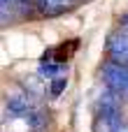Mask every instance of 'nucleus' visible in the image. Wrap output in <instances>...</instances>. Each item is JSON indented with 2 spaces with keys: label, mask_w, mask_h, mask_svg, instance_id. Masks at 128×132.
<instances>
[{
  "label": "nucleus",
  "mask_w": 128,
  "mask_h": 132,
  "mask_svg": "<svg viewBox=\"0 0 128 132\" xmlns=\"http://www.w3.org/2000/svg\"><path fill=\"white\" fill-rule=\"evenodd\" d=\"M35 5H37V9L42 14L54 16V14H61L68 7V0H35Z\"/></svg>",
  "instance_id": "3"
},
{
  "label": "nucleus",
  "mask_w": 128,
  "mask_h": 132,
  "mask_svg": "<svg viewBox=\"0 0 128 132\" xmlns=\"http://www.w3.org/2000/svg\"><path fill=\"white\" fill-rule=\"evenodd\" d=\"M121 26H124V28H128V12L121 16Z\"/></svg>",
  "instance_id": "5"
},
{
  "label": "nucleus",
  "mask_w": 128,
  "mask_h": 132,
  "mask_svg": "<svg viewBox=\"0 0 128 132\" xmlns=\"http://www.w3.org/2000/svg\"><path fill=\"white\" fill-rule=\"evenodd\" d=\"M107 53H110L112 63H119V65L128 67V28L119 26L107 37Z\"/></svg>",
  "instance_id": "2"
},
{
  "label": "nucleus",
  "mask_w": 128,
  "mask_h": 132,
  "mask_svg": "<svg viewBox=\"0 0 128 132\" xmlns=\"http://www.w3.org/2000/svg\"><path fill=\"white\" fill-rule=\"evenodd\" d=\"M16 7H19V9H23V7H26V0H16Z\"/></svg>",
  "instance_id": "6"
},
{
  "label": "nucleus",
  "mask_w": 128,
  "mask_h": 132,
  "mask_svg": "<svg viewBox=\"0 0 128 132\" xmlns=\"http://www.w3.org/2000/svg\"><path fill=\"white\" fill-rule=\"evenodd\" d=\"M100 77L105 81V86L117 95V97H126L128 100V67L119 63H105L100 70Z\"/></svg>",
  "instance_id": "1"
},
{
  "label": "nucleus",
  "mask_w": 128,
  "mask_h": 132,
  "mask_svg": "<svg viewBox=\"0 0 128 132\" xmlns=\"http://www.w3.org/2000/svg\"><path fill=\"white\" fill-rule=\"evenodd\" d=\"M54 84H51V95H58L61 90H63V86H65V79L63 77H56V79H51Z\"/></svg>",
  "instance_id": "4"
}]
</instances>
